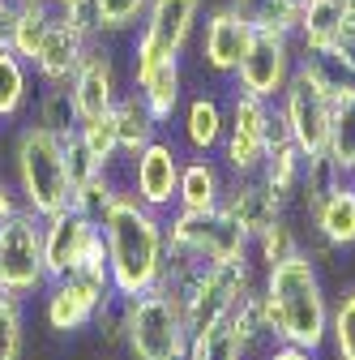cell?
Returning <instances> with one entry per match:
<instances>
[{"instance_id":"4316f807","label":"cell","mask_w":355,"mask_h":360,"mask_svg":"<svg viewBox=\"0 0 355 360\" xmlns=\"http://www.w3.org/2000/svg\"><path fill=\"white\" fill-rule=\"evenodd\" d=\"M265 185H270L287 206L295 202V193H300V176H304V155H300V146L295 142H279V146H270L265 150V163H261V172H257Z\"/></svg>"},{"instance_id":"ba28073f","label":"cell","mask_w":355,"mask_h":360,"mask_svg":"<svg viewBox=\"0 0 355 360\" xmlns=\"http://www.w3.org/2000/svg\"><path fill=\"white\" fill-rule=\"evenodd\" d=\"M270 112L274 103H265L257 95L232 90L227 99V129L218 142V159H223L227 176H257L270 150Z\"/></svg>"},{"instance_id":"9c48e42d","label":"cell","mask_w":355,"mask_h":360,"mask_svg":"<svg viewBox=\"0 0 355 360\" xmlns=\"http://www.w3.org/2000/svg\"><path fill=\"white\" fill-rule=\"evenodd\" d=\"M295 60H300V48H295V34H283V30H253V43L240 60V69L232 73V86L244 90V95H257L265 103H274L291 73H295Z\"/></svg>"},{"instance_id":"f546056e","label":"cell","mask_w":355,"mask_h":360,"mask_svg":"<svg viewBox=\"0 0 355 360\" xmlns=\"http://www.w3.org/2000/svg\"><path fill=\"white\" fill-rule=\"evenodd\" d=\"M52 18H56V9L48 5V0H18V22H13V43H9V48L26 65L39 52V43H43V34H48Z\"/></svg>"},{"instance_id":"4fadbf2b","label":"cell","mask_w":355,"mask_h":360,"mask_svg":"<svg viewBox=\"0 0 355 360\" xmlns=\"http://www.w3.org/2000/svg\"><path fill=\"white\" fill-rule=\"evenodd\" d=\"M103 245V228L95 214L77 206L43 219V262H48V279H65Z\"/></svg>"},{"instance_id":"3957f363","label":"cell","mask_w":355,"mask_h":360,"mask_svg":"<svg viewBox=\"0 0 355 360\" xmlns=\"http://www.w3.org/2000/svg\"><path fill=\"white\" fill-rule=\"evenodd\" d=\"M9 172H13V189H18L22 206L34 210L39 219H52L73 206L60 133L43 129V124H22L9 146Z\"/></svg>"},{"instance_id":"603a6c76","label":"cell","mask_w":355,"mask_h":360,"mask_svg":"<svg viewBox=\"0 0 355 360\" xmlns=\"http://www.w3.org/2000/svg\"><path fill=\"white\" fill-rule=\"evenodd\" d=\"M112 120H116V142H120V159L124 163L163 133V124L150 116V108L142 103L138 90H120V99L112 108Z\"/></svg>"},{"instance_id":"ac0fdd59","label":"cell","mask_w":355,"mask_h":360,"mask_svg":"<svg viewBox=\"0 0 355 360\" xmlns=\"http://www.w3.org/2000/svg\"><path fill=\"white\" fill-rule=\"evenodd\" d=\"M86 48H91V39H86L69 18L56 13L52 26H48V34H43V43H39V52L30 56L34 82H65L69 86L73 73H77V65H81V56H86Z\"/></svg>"},{"instance_id":"836d02e7","label":"cell","mask_w":355,"mask_h":360,"mask_svg":"<svg viewBox=\"0 0 355 360\" xmlns=\"http://www.w3.org/2000/svg\"><path fill=\"white\" fill-rule=\"evenodd\" d=\"M26 352V300L0 288V360H22Z\"/></svg>"},{"instance_id":"4dcf8cb0","label":"cell","mask_w":355,"mask_h":360,"mask_svg":"<svg viewBox=\"0 0 355 360\" xmlns=\"http://www.w3.org/2000/svg\"><path fill=\"white\" fill-rule=\"evenodd\" d=\"M326 347L334 360H355V283L330 296V335Z\"/></svg>"},{"instance_id":"d590c367","label":"cell","mask_w":355,"mask_h":360,"mask_svg":"<svg viewBox=\"0 0 355 360\" xmlns=\"http://www.w3.org/2000/svg\"><path fill=\"white\" fill-rule=\"evenodd\" d=\"M99 5V22H103V39L112 34H133L142 26L150 0H95Z\"/></svg>"},{"instance_id":"83f0119b","label":"cell","mask_w":355,"mask_h":360,"mask_svg":"<svg viewBox=\"0 0 355 360\" xmlns=\"http://www.w3.org/2000/svg\"><path fill=\"white\" fill-rule=\"evenodd\" d=\"M248 356L253 352H248L244 335L236 330L232 318H223V322H214V326H206V330L193 335L185 360H248Z\"/></svg>"},{"instance_id":"44dd1931","label":"cell","mask_w":355,"mask_h":360,"mask_svg":"<svg viewBox=\"0 0 355 360\" xmlns=\"http://www.w3.org/2000/svg\"><path fill=\"white\" fill-rule=\"evenodd\" d=\"M308 219H313V232H317L334 253L355 249V185L342 176Z\"/></svg>"},{"instance_id":"d6986e66","label":"cell","mask_w":355,"mask_h":360,"mask_svg":"<svg viewBox=\"0 0 355 360\" xmlns=\"http://www.w3.org/2000/svg\"><path fill=\"white\" fill-rule=\"evenodd\" d=\"M175 129H180L185 155H214L227 129V103L218 95H189L175 116Z\"/></svg>"},{"instance_id":"484cf974","label":"cell","mask_w":355,"mask_h":360,"mask_svg":"<svg viewBox=\"0 0 355 360\" xmlns=\"http://www.w3.org/2000/svg\"><path fill=\"white\" fill-rule=\"evenodd\" d=\"M34 124L60 133V138H69V133H77V108H73V90L65 82H39L34 90Z\"/></svg>"},{"instance_id":"d6a6232c","label":"cell","mask_w":355,"mask_h":360,"mask_svg":"<svg viewBox=\"0 0 355 360\" xmlns=\"http://www.w3.org/2000/svg\"><path fill=\"white\" fill-rule=\"evenodd\" d=\"M300 249H304V240H300V232L291 228V219L283 214L279 223H270V228L253 240V262H257V270H270V266L295 257Z\"/></svg>"},{"instance_id":"7402d4cb","label":"cell","mask_w":355,"mask_h":360,"mask_svg":"<svg viewBox=\"0 0 355 360\" xmlns=\"http://www.w3.org/2000/svg\"><path fill=\"white\" fill-rule=\"evenodd\" d=\"M347 9H351L347 0H304L300 26H295V48L313 52V56H330L338 34H342Z\"/></svg>"},{"instance_id":"60d3db41","label":"cell","mask_w":355,"mask_h":360,"mask_svg":"<svg viewBox=\"0 0 355 360\" xmlns=\"http://www.w3.org/2000/svg\"><path fill=\"white\" fill-rule=\"evenodd\" d=\"M261 360H321V352H308V347H295V343H270L261 352Z\"/></svg>"},{"instance_id":"6da1fadb","label":"cell","mask_w":355,"mask_h":360,"mask_svg":"<svg viewBox=\"0 0 355 360\" xmlns=\"http://www.w3.org/2000/svg\"><path fill=\"white\" fill-rule=\"evenodd\" d=\"M261 300L274 343H295L308 352H326L330 335V292L321 279V262L300 249L295 257L261 270Z\"/></svg>"},{"instance_id":"52a82bcc","label":"cell","mask_w":355,"mask_h":360,"mask_svg":"<svg viewBox=\"0 0 355 360\" xmlns=\"http://www.w3.org/2000/svg\"><path fill=\"white\" fill-rule=\"evenodd\" d=\"M0 288L30 300L48 288V262H43V219L34 210H18L0 223Z\"/></svg>"},{"instance_id":"f1b7e54d","label":"cell","mask_w":355,"mask_h":360,"mask_svg":"<svg viewBox=\"0 0 355 360\" xmlns=\"http://www.w3.org/2000/svg\"><path fill=\"white\" fill-rule=\"evenodd\" d=\"M227 5H232L253 30H283V34H295L304 0H227Z\"/></svg>"},{"instance_id":"ab89813d","label":"cell","mask_w":355,"mask_h":360,"mask_svg":"<svg viewBox=\"0 0 355 360\" xmlns=\"http://www.w3.org/2000/svg\"><path fill=\"white\" fill-rule=\"evenodd\" d=\"M60 18H69L91 43L103 39V22H99V5H95V0H73L69 9H60Z\"/></svg>"},{"instance_id":"5bb4252c","label":"cell","mask_w":355,"mask_h":360,"mask_svg":"<svg viewBox=\"0 0 355 360\" xmlns=\"http://www.w3.org/2000/svg\"><path fill=\"white\" fill-rule=\"evenodd\" d=\"M248 43H253V26L232 5L210 9L206 22L197 26V56L214 77H223V82H232V73L240 69Z\"/></svg>"},{"instance_id":"e0dca14e","label":"cell","mask_w":355,"mask_h":360,"mask_svg":"<svg viewBox=\"0 0 355 360\" xmlns=\"http://www.w3.org/2000/svg\"><path fill=\"white\" fill-rule=\"evenodd\" d=\"M218 206L240 223L248 240H257L270 223H279L287 214V202L261 176H227V189H223V202Z\"/></svg>"},{"instance_id":"7c38bea8","label":"cell","mask_w":355,"mask_h":360,"mask_svg":"<svg viewBox=\"0 0 355 360\" xmlns=\"http://www.w3.org/2000/svg\"><path fill=\"white\" fill-rule=\"evenodd\" d=\"M185 146L171 142V138H159L150 146H142L138 155L128 159V189L138 193L150 210L167 214L175 210V193H180V167H185Z\"/></svg>"},{"instance_id":"8d00e7d4","label":"cell","mask_w":355,"mask_h":360,"mask_svg":"<svg viewBox=\"0 0 355 360\" xmlns=\"http://www.w3.org/2000/svg\"><path fill=\"white\" fill-rule=\"evenodd\" d=\"M65 172H69V189H81L86 180H95L99 172H112V167H103L91 155V146L81 142V133H69L65 138Z\"/></svg>"},{"instance_id":"ffe728a7","label":"cell","mask_w":355,"mask_h":360,"mask_svg":"<svg viewBox=\"0 0 355 360\" xmlns=\"http://www.w3.org/2000/svg\"><path fill=\"white\" fill-rule=\"evenodd\" d=\"M223 189H227V172L218 159L210 155H189L185 167H180V193H175V210H214L223 202Z\"/></svg>"},{"instance_id":"1f68e13d","label":"cell","mask_w":355,"mask_h":360,"mask_svg":"<svg viewBox=\"0 0 355 360\" xmlns=\"http://www.w3.org/2000/svg\"><path fill=\"white\" fill-rule=\"evenodd\" d=\"M347 172H338V163L326 155V150H317V155H304V176H300V193H295V202L313 214L317 206H321V198L338 185Z\"/></svg>"},{"instance_id":"2e32d148","label":"cell","mask_w":355,"mask_h":360,"mask_svg":"<svg viewBox=\"0 0 355 360\" xmlns=\"http://www.w3.org/2000/svg\"><path fill=\"white\" fill-rule=\"evenodd\" d=\"M133 90L142 95L150 116L167 129L185 108V65L180 56H154V60H133Z\"/></svg>"},{"instance_id":"b9f144b4","label":"cell","mask_w":355,"mask_h":360,"mask_svg":"<svg viewBox=\"0 0 355 360\" xmlns=\"http://www.w3.org/2000/svg\"><path fill=\"white\" fill-rule=\"evenodd\" d=\"M13 22H18V0H0V48L13 43Z\"/></svg>"},{"instance_id":"e575fe53","label":"cell","mask_w":355,"mask_h":360,"mask_svg":"<svg viewBox=\"0 0 355 360\" xmlns=\"http://www.w3.org/2000/svg\"><path fill=\"white\" fill-rule=\"evenodd\" d=\"M77 133H81V142L91 146V155H95L103 167L116 172V163H120V142H116V120H112V112H107V116H95V120H81Z\"/></svg>"},{"instance_id":"7a4b0ae2","label":"cell","mask_w":355,"mask_h":360,"mask_svg":"<svg viewBox=\"0 0 355 360\" xmlns=\"http://www.w3.org/2000/svg\"><path fill=\"white\" fill-rule=\"evenodd\" d=\"M99 228L107 240V262H112V283L120 300H133L159 283L163 262H167V232L163 214L150 210L128 185L112 198V206L99 214Z\"/></svg>"},{"instance_id":"ee69618b","label":"cell","mask_w":355,"mask_h":360,"mask_svg":"<svg viewBox=\"0 0 355 360\" xmlns=\"http://www.w3.org/2000/svg\"><path fill=\"white\" fill-rule=\"evenodd\" d=\"M48 5H52V9L60 13V9H69V5H73V0H48Z\"/></svg>"},{"instance_id":"9a60e30c","label":"cell","mask_w":355,"mask_h":360,"mask_svg":"<svg viewBox=\"0 0 355 360\" xmlns=\"http://www.w3.org/2000/svg\"><path fill=\"white\" fill-rule=\"evenodd\" d=\"M73 90V108H77V120H95V116H107L120 99V73H116V56L107 48V39L91 43L69 82Z\"/></svg>"},{"instance_id":"f6af8a7d","label":"cell","mask_w":355,"mask_h":360,"mask_svg":"<svg viewBox=\"0 0 355 360\" xmlns=\"http://www.w3.org/2000/svg\"><path fill=\"white\" fill-rule=\"evenodd\" d=\"M347 180H351V185H355V163H351V172H347Z\"/></svg>"},{"instance_id":"f35d334b","label":"cell","mask_w":355,"mask_h":360,"mask_svg":"<svg viewBox=\"0 0 355 360\" xmlns=\"http://www.w3.org/2000/svg\"><path fill=\"white\" fill-rule=\"evenodd\" d=\"M91 330L99 335L103 347H124V300H120V296H112V300L99 304Z\"/></svg>"},{"instance_id":"5b68a950","label":"cell","mask_w":355,"mask_h":360,"mask_svg":"<svg viewBox=\"0 0 355 360\" xmlns=\"http://www.w3.org/2000/svg\"><path fill=\"white\" fill-rule=\"evenodd\" d=\"M163 232H167V257L185 266H232V262L253 257V240L223 206L201 210V214L167 210Z\"/></svg>"},{"instance_id":"277c9868","label":"cell","mask_w":355,"mask_h":360,"mask_svg":"<svg viewBox=\"0 0 355 360\" xmlns=\"http://www.w3.org/2000/svg\"><path fill=\"white\" fill-rule=\"evenodd\" d=\"M193 343L185 300L171 283L124 300V352L133 360H185Z\"/></svg>"},{"instance_id":"cb8c5ba5","label":"cell","mask_w":355,"mask_h":360,"mask_svg":"<svg viewBox=\"0 0 355 360\" xmlns=\"http://www.w3.org/2000/svg\"><path fill=\"white\" fill-rule=\"evenodd\" d=\"M30 99H34V69L13 48H0V124L26 116Z\"/></svg>"},{"instance_id":"8992f818","label":"cell","mask_w":355,"mask_h":360,"mask_svg":"<svg viewBox=\"0 0 355 360\" xmlns=\"http://www.w3.org/2000/svg\"><path fill=\"white\" fill-rule=\"evenodd\" d=\"M261 283L257 262H232V266H193L180 279V300H185V318L189 330H206L214 322L232 318V309L240 304L244 292H253Z\"/></svg>"},{"instance_id":"74e56055","label":"cell","mask_w":355,"mask_h":360,"mask_svg":"<svg viewBox=\"0 0 355 360\" xmlns=\"http://www.w3.org/2000/svg\"><path fill=\"white\" fill-rule=\"evenodd\" d=\"M120 189H124V185H120V180H116V172H99L95 180H86L81 189H73V206L99 219V214H103V210L112 206V198H116Z\"/></svg>"},{"instance_id":"d4e9b609","label":"cell","mask_w":355,"mask_h":360,"mask_svg":"<svg viewBox=\"0 0 355 360\" xmlns=\"http://www.w3.org/2000/svg\"><path fill=\"white\" fill-rule=\"evenodd\" d=\"M326 155L338 163V172H351V163H355V82H342L330 99Z\"/></svg>"},{"instance_id":"30bf717a","label":"cell","mask_w":355,"mask_h":360,"mask_svg":"<svg viewBox=\"0 0 355 360\" xmlns=\"http://www.w3.org/2000/svg\"><path fill=\"white\" fill-rule=\"evenodd\" d=\"M112 296H116V283L95 279L86 270H73L65 279H48V288H43V322L56 339H69L77 330H91L99 304Z\"/></svg>"},{"instance_id":"8fae6325","label":"cell","mask_w":355,"mask_h":360,"mask_svg":"<svg viewBox=\"0 0 355 360\" xmlns=\"http://www.w3.org/2000/svg\"><path fill=\"white\" fill-rule=\"evenodd\" d=\"M206 0H150L142 26L133 30L128 56H185L197 39Z\"/></svg>"},{"instance_id":"7bdbcfd3","label":"cell","mask_w":355,"mask_h":360,"mask_svg":"<svg viewBox=\"0 0 355 360\" xmlns=\"http://www.w3.org/2000/svg\"><path fill=\"white\" fill-rule=\"evenodd\" d=\"M18 210H22V198H18V189H13V180L0 176V223H5L9 214H18Z\"/></svg>"}]
</instances>
